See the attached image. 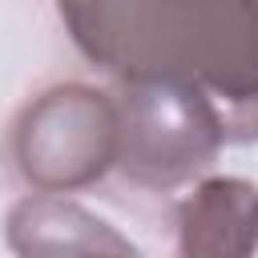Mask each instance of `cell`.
Here are the masks:
<instances>
[{
    "instance_id": "cell-1",
    "label": "cell",
    "mask_w": 258,
    "mask_h": 258,
    "mask_svg": "<svg viewBox=\"0 0 258 258\" xmlns=\"http://www.w3.org/2000/svg\"><path fill=\"white\" fill-rule=\"evenodd\" d=\"M56 12L117 81L198 89L226 141L258 137V0H56Z\"/></svg>"
},
{
    "instance_id": "cell-2",
    "label": "cell",
    "mask_w": 258,
    "mask_h": 258,
    "mask_svg": "<svg viewBox=\"0 0 258 258\" xmlns=\"http://www.w3.org/2000/svg\"><path fill=\"white\" fill-rule=\"evenodd\" d=\"M121 125L113 93L69 81L32 97L8 133V157L36 194H73L117 165Z\"/></svg>"
},
{
    "instance_id": "cell-3",
    "label": "cell",
    "mask_w": 258,
    "mask_h": 258,
    "mask_svg": "<svg viewBox=\"0 0 258 258\" xmlns=\"http://www.w3.org/2000/svg\"><path fill=\"white\" fill-rule=\"evenodd\" d=\"M117 169L145 189H173L214 165L226 145L218 109L185 85L117 81Z\"/></svg>"
},
{
    "instance_id": "cell-4",
    "label": "cell",
    "mask_w": 258,
    "mask_h": 258,
    "mask_svg": "<svg viewBox=\"0 0 258 258\" xmlns=\"http://www.w3.org/2000/svg\"><path fill=\"white\" fill-rule=\"evenodd\" d=\"M4 238L16 258H141L121 230L60 194H32L16 202Z\"/></svg>"
},
{
    "instance_id": "cell-5",
    "label": "cell",
    "mask_w": 258,
    "mask_h": 258,
    "mask_svg": "<svg viewBox=\"0 0 258 258\" xmlns=\"http://www.w3.org/2000/svg\"><path fill=\"white\" fill-rule=\"evenodd\" d=\"M181 258H254L258 185L246 177H210L177 202Z\"/></svg>"
}]
</instances>
